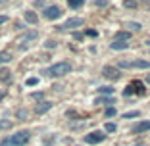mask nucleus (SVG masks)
<instances>
[{
	"label": "nucleus",
	"instance_id": "21",
	"mask_svg": "<svg viewBox=\"0 0 150 146\" xmlns=\"http://www.w3.org/2000/svg\"><path fill=\"white\" fill-rule=\"evenodd\" d=\"M100 92L106 94V96H112V94H114V89H112V87H100Z\"/></svg>",
	"mask_w": 150,
	"mask_h": 146
},
{
	"label": "nucleus",
	"instance_id": "15",
	"mask_svg": "<svg viewBox=\"0 0 150 146\" xmlns=\"http://www.w3.org/2000/svg\"><path fill=\"white\" fill-rule=\"evenodd\" d=\"M12 62V54L10 52H0V63H8Z\"/></svg>",
	"mask_w": 150,
	"mask_h": 146
},
{
	"label": "nucleus",
	"instance_id": "38",
	"mask_svg": "<svg viewBox=\"0 0 150 146\" xmlns=\"http://www.w3.org/2000/svg\"><path fill=\"white\" fill-rule=\"evenodd\" d=\"M146 81H148V83H150V75H148V79H146Z\"/></svg>",
	"mask_w": 150,
	"mask_h": 146
},
{
	"label": "nucleus",
	"instance_id": "24",
	"mask_svg": "<svg viewBox=\"0 0 150 146\" xmlns=\"http://www.w3.org/2000/svg\"><path fill=\"white\" fill-rule=\"evenodd\" d=\"M131 94H135V90H133V87H131V85H129L127 89L123 90V96H131Z\"/></svg>",
	"mask_w": 150,
	"mask_h": 146
},
{
	"label": "nucleus",
	"instance_id": "37",
	"mask_svg": "<svg viewBox=\"0 0 150 146\" xmlns=\"http://www.w3.org/2000/svg\"><path fill=\"white\" fill-rule=\"evenodd\" d=\"M146 44H148V46H150V40H146Z\"/></svg>",
	"mask_w": 150,
	"mask_h": 146
},
{
	"label": "nucleus",
	"instance_id": "2",
	"mask_svg": "<svg viewBox=\"0 0 150 146\" xmlns=\"http://www.w3.org/2000/svg\"><path fill=\"white\" fill-rule=\"evenodd\" d=\"M46 73H48L50 77H64V75H67V73H71V66L67 62H58V63H54V66H50Z\"/></svg>",
	"mask_w": 150,
	"mask_h": 146
},
{
	"label": "nucleus",
	"instance_id": "12",
	"mask_svg": "<svg viewBox=\"0 0 150 146\" xmlns=\"http://www.w3.org/2000/svg\"><path fill=\"white\" fill-rule=\"evenodd\" d=\"M37 39H39V33L37 31H29V33H25V35L21 37L19 42H33V40H37Z\"/></svg>",
	"mask_w": 150,
	"mask_h": 146
},
{
	"label": "nucleus",
	"instance_id": "19",
	"mask_svg": "<svg viewBox=\"0 0 150 146\" xmlns=\"http://www.w3.org/2000/svg\"><path fill=\"white\" fill-rule=\"evenodd\" d=\"M123 6H125L127 10H135V8H137V2H135V0H125Z\"/></svg>",
	"mask_w": 150,
	"mask_h": 146
},
{
	"label": "nucleus",
	"instance_id": "4",
	"mask_svg": "<svg viewBox=\"0 0 150 146\" xmlns=\"http://www.w3.org/2000/svg\"><path fill=\"white\" fill-rule=\"evenodd\" d=\"M106 138V135L102 133V131H93V133L85 135V142L87 144H98V142H102Z\"/></svg>",
	"mask_w": 150,
	"mask_h": 146
},
{
	"label": "nucleus",
	"instance_id": "20",
	"mask_svg": "<svg viewBox=\"0 0 150 146\" xmlns=\"http://www.w3.org/2000/svg\"><path fill=\"white\" fill-rule=\"evenodd\" d=\"M127 27H131L133 31H141V29H142V25H141V23H137V21H129Z\"/></svg>",
	"mask_w": 150,
	"mask_h": 146
},
{
	"label": "nucleus",
	"instance_id": "5",
	"mask_svg": "<svg viewBox=\"0 0 150 146\" xmlns=\"http://www.w3.org/2000/svg\"><path fill=\"white\" fill-rule=\"evenodd\" d=\"M42 16L46 19H58V18H62V10L58 8V6H48V8H44Z\"/></svg>",
	"mask_w": 150,
	"mask_h": 146
},
{
	"label": "nucleus",
	"instance_id": "36",
	"mask_svg": "<svg viewBox=\"0 0 150 146\" xmlns=\"http://www.w3.org/2000/svg\"><path fill=\"white\" fill-rule=\"evenodd\" d=\"M135 146H146V144H135Z\"/></svg>",
	"mask_w": 150,
	"mask_h": 146
},
{
	"label": "nucleus",
	"instance_id": "26",
	"mask_svg": "<svg viewBox=\"0 0 150 146\" xmlns=\"http://www.w3.org/2000/svg\"><path fill=\"white\" fill-rule=\"evenodd\" d=\"M0 73H2V75H0V77H2V81L10 79V71H8V69H2V71H0Z\"/></svg>",
	"mask_w": 150,
	"mask_h": 146
},
{
	"label": "nucleus",
	"instance_id": "30",
	"mask_svg": "<svg viewBox=\"0 0 150 146\" xmlns=\"http://www.w3.org/2000/svg\"><path fill=\"white\" fill-rule=\"evenodd\" d=\"M31 98H35V100H40V98H42V92H35V94H31Z\"/></svg>",
	"mask_w": 150,
	"mask_h": 146
},
{
	"label": "nucleus",
	"instance_id": "31",
	"mask_svg": "<svg viewBox=\"0 0 150 146\" xmlns=\"http://www.w3.org/2000/svg\"><path fill=\"white\" fill-rule=\"evenodd\" d=\"M6 21H8V16H0V25H4Z\"/></svg>",
	"mask_w": 150,
	"mask_h": 146
},
{
	"label": "nucleus",
	"instance_id": "23",
	"mask_svg": "<svg viewBox=\"0 0 150 146\" xmlns=\"http://www.w3.org/2000/svg\"><path fill=\"white\" fill-rule=\"evenodd\" d=\"M104 129H106V133H115V129H117V127H115V123H106Z\"/></svg>",
	"mask_w": 150,
	"mask_h": 146
},
{
	"label": "nucleus",
	"instance_id": "35",
	"mask_svg": "<svg viewBox=\"0 0 150 146\" xmlns=\"http://www.w3.org/2000/svg\"><path fill=\"white\" fill-rule=\"evenodd\" d=\"M0 4H6V0H0Z\"/></svg>",
	"mask_w": 150,
	"mask_h": 146
},
{
	"label": "nucleus",
	"instance_id": "33",
	"mask_svg": "<svg viewBox=\"0 0 150 146\" xmlns=\"http://www.w3.org/2000/svg\"><path fill=\"white\" fill-rule=\"evenodd\" d=\"M87 35H88V37H96V31H93V29H88V31H87Z\"/></svg>",
	"mask_w": 150,
	"mask_h": 146
},
{
	"label": "nucleus",
	"instance_id": "29",
	"mask_svg": "<svg viewBox=\"0 0 150 146\" xmlns=\"http://www.w3.org/2000/svg\"><path fill=\"white\" fill-rule=\"evenodd\" d=\"M10 127V121H2V123H0V131H2V129H8Z\"/></svg>",
	"mask_w": 150,
	"mask_h": 146
},
{
	"label": "nucleus",
	"instance_id": "9",
	"mask_svg": "<svg viewBox=\"0 0 150 146\" xmlns=\"http://www.w3.org/2000/svg\"><path fill=\"white\" fill-rule=\"evenodd\" d=\"M129 46H131L129 40H114V42L110 44V48L112 50H127Z\"/></svg>",
	"mask_w": 150,
	"mask_h": 146
},
{
	"label": "nucleus",
	"instance_id": "6",
	"mask_svg": "<svg viewBox=\"0 0 150 146\" xmlns=\"http://www.w3.org/2000/svg\"><path fill=\"white\" fill-rule=\"evenodd\" d=\"M102 75L106 77V79H110V81H117L121 73H119V69H117V67L106 66V67H104V69H102Z\"/></svg>",
	"mask_w": 150,
	"mask_h": 146
},
{
	"label": "nucleus",
	"instance_id": "18",
	"mask_svg": "<svg viewBox=\"0 0 150 146\" xmlns=\"http://www.w3.org/2000/svg\"><path fill=\"white\" fill-rule=\"evenodd\" d=\"M141 115V111H127V114H123V119H135V117H139Z\"/></svg>",
	"mask_w": 150,
	"mask_h": 146
},
{
	"label": "nucleus",
	"instance_id": "28",
	"mask_svg": "<svg viewBox=\"0 0 150 146\" xmlns=\"http://www.w3.org/2000/svg\"><path fill=\"white\" fill-rule=\"evenodd\" d=\"M115 115V108H108L106 110V117H114Z\"/></svg>",
	"mask_w": 150,
	"mask_h": 146
},
{
	"label": "nucleus",
	"instance_id": "16",
	"mask_svg": "<svg viewBox=\"0 0 150 146\" xmlns=\"http://www.w3.org/2000/svg\"><path fill=\"white\" fill-rule=\"evenodd\" d=\"M131 87H133V90H135V92H139V94L144 92V89H142V83H141V81H135Z\"/></svg>",
	"mask_w": 150,
	"mask_h": 146
},
{
	"label": "nucleus",
	"instance_id": "34",
	"mask_svg": "<svg viewBox=\"0 0 150 146\" xmlns=\"http://www.w3.org/2000/svg\"><path fill=\"white\" fill-rule=\"evenodd\" d=\"M73 39H77V40H81V39H83V35H81V33H73Z\"/></svg>",
	"mask_w": 150,
	"mask_h": 146
},
{
	"label": "nucleus",
	"instance_id": "32",
	"mask_svg": "<svg viewBox=\"0 0 150 146\" xmlns=\"http://www.w3.org/2000/svg\"><path fill=\"white\" fill-rule=\"evenodd\" d=\"M35 6H37V8H40V6H44V0H35Z\"/></svg>",
	"mask_w": 150,
	"mask_h": 146
},
{
	"label": "nucleus",
	"instance_id": "25",
	"mask_svg": "<svg viewBox=\"0 0 150 146\" xmlns=\"http://www.w3.org/2000/svg\"><path fill=\"white\" fill-rule=\"evenodd\" d=\"M94 4H96L98 8H106V6H108V0H96Z\"/></svg>",
	"mask_w": 150,
	"mask_h": 146
},
{
	"label": "nucleus",
	"instance_id": "10",
	"mask_svg": "<svg viewBox=\"0 0 150 146\" xmlns=\"http://www.w3.org/2000/svg\"><path fill=\"white\" fill-rule=\"evenodd\" d=\"M23 18H25L27 23H31V25H37V23H39V16H37L35 12H31V10H27V12L23 13Z\"/></svg>",
	"mask_w": 150,
	"mask_h": 146
},
{
	"label": "nucleus",
	"instance_id": "17",
	"mask_svg": "<svg viewBox=\"0 0 150 146\" xmlns=\"http://www.w3.org/2000/svg\"><path fill=\"white\" fill-rule=\"evenodd\" d=\"M83 2L85 0H67V6H69V8H81Z\"/></svg>",
	"mask_w": 150,
	"mask_h": 146
},
{
	"label": "nucleus",
	"instance_id": "3",
	"mask_svg": "<svg viewBox=\"0 0 150 146\" xmlns=\"http://www.w3.org/2000/svg\"><path fill=\"white\" fill-rule=\"evenodd\" d=\"M117 67H121V69H148L150 62H146V60H133V62L121 60V62L117 63Z\"/></svg>",
	"mask_w": 150,
	"mask_h": 146
},
{
	"label": "nucleus",
	"instance_id": "7",
	"mask_svg": "<svg viewBox=\"0 0 150 146\" xmlns=\"http://www.w3.org/2000/svg\"><path fill=\"white\" fill-rule=\"evenodd\" d=\"M146 131H150V121H139L137 125L131 127L133 135H141V133H146Z\"/></svg>",
	"mask_w": 150,
	"mask_h": 146
},
{
	"label": "nucleus",
	"instance_id": "13",
	"mask_svg": "<svg viewBox=\"0 0 150 146\" xmlns=\"http://www.w3.org/2000/svg\"><path fill=\"white\" fill-rule=\"evenodd\" d=\"M114 40H131V31H119V33H115Z\"/></svg>",
	"mask_w": 150,
	"mask_h": 146
},
{
	"label": "nucleus",
	"instance_id": "11",
	"mask_svg": "<svg viewBox=\"0 0 150 146\" xmlns=\"http://www.w3.org/2000/svg\"><path fill=\"white\" fill-rule=\"evenodd\" d=\"M50 108H52V102H40L39 106L35 108V111H37L39 115H42V114H46V111H48Z\"/></svg>",
	"mask_w": 150,
	"mask_h": 146
},
{
	"label": "nucleus",
	"instance_id": "27",
	"mask_svg": "<svg viewBox=\"0 0 150 146\" xmlns=\"http://www.w3.org/2000/svg\"><path fill=\"white\" fill-rule=\"evenodd\" d=\"M44 46H46V48H56V40H46Z\"/></svg>",
	"mask_w": 150,
	"mask_h": 146
},
{
	"label": "nucleus",
	"instance_id": "8",
	"mask_svg": "<svg viewBox=\"0 0 150 146\" xmlns=\"http://www.w3.org/2000/svg\"><path fill=\"white\" fill-rule=\"evenodd\" d=\"M81 25H85L83 18H69L62 27H60V29H73V27H81Z\"/></svg>",
	"mask_w": 150,
	"mask_h": 146
},
{
	"label": "nucleus",
	"instance_id": "14",
	"mask_svg": "<svg viewBox=\"0 0 150 146\" xmlns=\"http://www.w3.org/2000/svg\"><path fill=\"white\" fill-rule=\"evenodd\" d=\"M96 104H115V100L112 96H100L96 98Z\"/></svg>",
	"mask_w": 150,
	"mask_h": 146
},
{
	"label": "nucleus",
	"instance_id": "1",
	"mask_svg": "<svg viewBox=\"0 0 150 146\" xmlns=\"http://www.w3.org/2000/svg\"><path fill=\"white\" fill-rule=\"evenodd\" d=\"M29 138H31V133H29V131H18L16 135L4 138V140L0 142V146H25L27 142H29Z\"/></svg>",
	"mask_w": 150,
	"mask_h": 146
},
{
	"label": "nucleus",
	"instance_id": "22",
	"mask_svg": "<svg viewBox=\"0 0 150 146\" xmlns=\"http://www.w3.org/2000/svg\"><path fill=\"white\" fill-rule=\"evenodd\" d=\"M25 85L27 87H35V85H39V79H37V77H29V79L25 81Z\"/></svg>",
	"mask_w": 150,
	"mask_h": 146
}]
</instances>
